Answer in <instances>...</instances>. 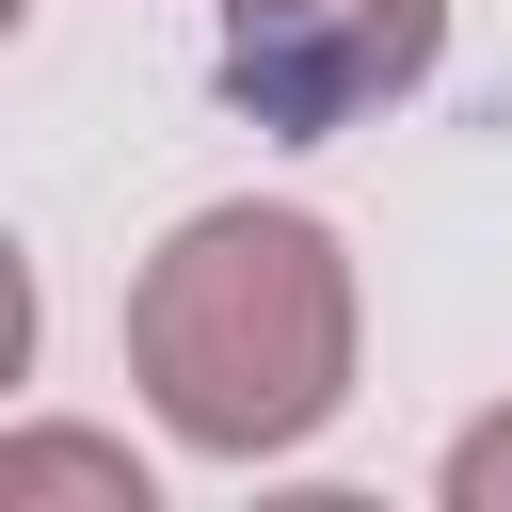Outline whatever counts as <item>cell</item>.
Returning <instances> with one entry per match:
<instances>
[{"instance_id": "cell-3", "label": "cell", "mask_w": 512, "mask_h": 512, "mask_svg": "<svg viewBox=\"0 0 512 512\" xmlns=\"http://www.w3.org/2000/svg\"><path fill=\"white\" fill-rule=\"evenodd\" d=\"M48 496L144 512V464H128V448H96V432H16V448H0V512H48Z\"/></svg>"}, {"instance_id": "cell-1", "label": "cell", "mask_w": 512, "mask_h": 512, "mask_svg": "<svg viewBox=\"0 0 512 512\" xmlns=\"http://www.w3.org/2000/svg\"><path fill=\"white\" fill-rule=\"evenodd\" d=\"M128 384L176 448L272 464L352 400V256L320 208H192L128 272Z\"/></svg>"}, {"instance_id": "cell-4", "label": "cell", "mask_w": 512, "mask_h": 512, "mask_svg": "<svg viewBox=\"0 0 512 512\" xmlns=\"http://www.w3.org/2000/svg\"><path fill=\"white\" fill-rule=\"evenodd\" d=\"M448 512H512V416H480L448 448Z\"/></svg>"}, {"instance_id": "cell-2", "label": "cell", "mask_w": 512, "mask_h": 512, "mask_svg": "<svg viewBox=\"0 0 512 512\" xmlns=\"http://www.w3.org/2000/svg\"><path fill=\"white\" fill-rule=\"evenodd\" d=\"M208 64H224V112H256L288 144H336L448 64V0H224Z\"/></svg>"}]
</instances>
